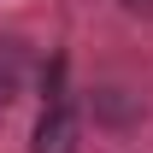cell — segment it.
<instances>
[{
	"label": "cell",
	"mask_w": 153,
	"mask_h": 153,
	"mask_svg": "<svg viewBox=\"0 0 153 153\" xmlns=\"http://www.w3.org/2000/svg\"><path fill=\"white\" fill-rule=\"evenodd\" d=\"M24 76H30V47L6 36V41H0V106L24 88Z\"/></svg>",
	"instance_id": "obj_2"
},
{
	"label": "cell",
	"mask_w": 153,
	"mask_h": 153,
	"mask_svg": "<svg viewBox=\"0 0 153 153\" xmlns=\"http://www.w3.org/2000/svg\"><path fill=\"white\" fill-rule=\"evenodd\" d=\"M36 153H76V112H71V100L59 94V82H53L47 112L36 124Z\"/></svg>",
	"instance_id": "obj_1"
}]
</instances>
